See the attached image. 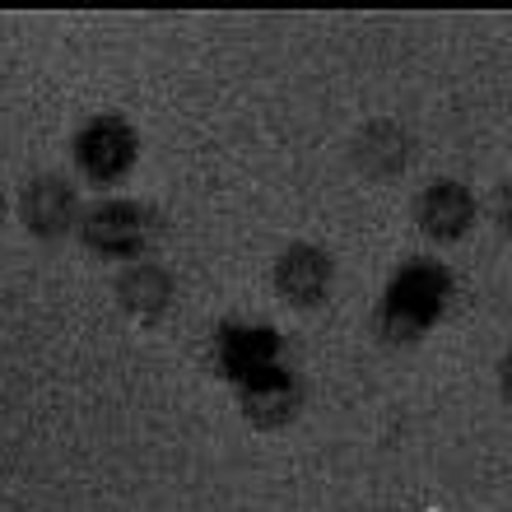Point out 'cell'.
<instances>
[{"label":"cell","instance_id":"6da1fadb","mask_svg":"<svg viewBox=\"0 0 512 512\" xmlns=\"http://www.w3.org/2000/svg\"><path fill=\"white\" fill-rule=\"evenodd\" d=\"M443 298H447V275L438 266L401 270V280L391 284L387 303H382V331L391 340H415L438 317Z\"/></svg>","mask_w":512,"mask_h":512},{"label":"cell","instance_id":"7a4b0ae2","mask_svg":"<svg viewBox=\"0 0 512 512\" xmlns=\"http://www.w3.org/2000/svg\"><path fill=\"white\" fill-rule=\"evenodd\" d=\"M80 163L89 177H122L126 163L135 159V135L122 117H98L80 135Z\"/></svg>","mask_w":512,"mask_h":512},{"label":"cell","instance_id":"3957f363","mask_svg":"<svg viewBox=\"0 0 512 512\" xmlns=\"http://www.w3.org/2000/svg\"><path fill=\"white\" fill-rule=\"evenodd\" d=\"M84 238L89 247L98 252H112V256H126V252H140L149 238V219L140 205L131 201H112V205H98L94 215L84 219Z\"/></svg>","mask_w":512,"mask_h":512},{"label":"cell","instance_id":"277c9868","mask_svg":"<svg viewBox=\"0 0 512 512\" xmlns=\"http://www.w3.org/2000/svg\"><path fill=\"white\" fill-rule=\"evenodd\" d=\"M275 284H280V294L298 308H312V303H322L326 289H331V261L326 252L308 243H294L289 252L280 256V266H275Z\"/></svg>","mask_w":512,"mask_h":512},{"label":"cell","instance_id":"5b68a950","mask_svg":"<svg viewBox=\"0 0 512 512\" xmlns=\"http://www.w3.org/2000/svg\"><path fill=\"white\" fill-rule=\"evenodd\" d=\"M471 219H475V196L461 182H433L419 196V224H424V233L443 238V243L461 238L471 229Z\"/></svg>","mask_w":512,"mask_h":512},{"label":"cell","instance_id":"8992f818","mask_svg":"<svg viewBox=\"0 0 512 512\" xmlns=\"http://www.w3.org/2000/svg\"><path fill=\"white\" fill-rule=\"evenodd\" d=\"M24 219H28V229H38L42 238L66 233V224H70V187L61 182V177H38V182L24 191Z\"/></svg>","mask_w":512,"mask_h":512},{"label":"cell","instance_id":"52a82bcc","mask_svg":"<svg viewBox=\"0 0 512 512\" xmlns=\"http://www.w3.org/2000/svg\"><path fill=\"white\" fill-rule=\"evenodd\" d=\"M354 154H359V163H364L368 173H396L410 159V140H405V131L396 122H373V126H364Z\"/></svg>","mask_w":512,"mask_h":512},{"label":"cell","instance_id":"ba28073f","mask_svg":"<svg viewBox=\"0 0 512 512\" xmlns=\"http://www.w3.org/2000/svg\"><path fill=\"white\" fill-rule=\"evenodd\" d=\"M298 391L289 378H275V373H256L252 387H247V415L261 419V424H284L294 415Z\"/></svg>","mask_w":512,"mask_h":512},{"label":"cell","instance_id":"9c48e42d","mask_svg":"<svg viewBox=\"0 0 512 512\" xmlns=\"http://www.w3.org/2000/svg\"><path fill=\"white\" fill-rule=\"evenodd\" d=\"M122 303L131 312H159L163 303H168V275L163 270H154V266H140V270H131V275H122Z\"/></svg>","mask_w":512,"mask_h":512},{"label":"cell","instance_id":"30bf717a","mask_svg":"<svg viewBox=\"0 0 512 512\" xmlns=\"http://www.w3.org/2000/svg\"><path fill=\"white\" fill-rule=\"evenodd\" d=\"M503 387H508V396H512V359L503 364Z\"/></svg>","mask_w":512,"mask_h":512}]
</instances>
